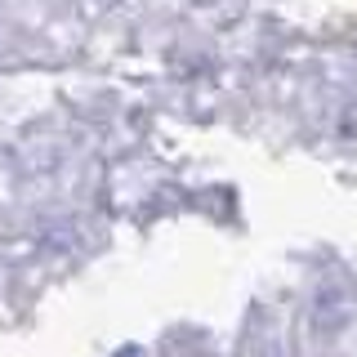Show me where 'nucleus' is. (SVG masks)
Here are the masks:
<instances>
[{
    "label": "nucleus",
    "instance_id": "2",
    "mask_svg": "<svg viewBox=\"0 0 357 357\" xmlns=\"http://www.w3.org/2000/svg\"><path fill=\"white\" fill-rule=\"evenodd\" d=\"M268 357H277V353H268Z\"/></svg>",
    "mask_w": 357,
    "mask_h": 357
},
{
    "label": "nucleus",
    "instance_id": "1",
    "mask_svg": "<svg viewBox=\"0 0 357 357\" xmlns=\"http://www.w3.org/2000/svg\"><path fill=\"white\" fill-rule=\"evenodd\" d=\"M121 357H139V353H134V349H126V353H121Z\"/></svg>",
    "mask_w": 357,
    "mask_h": 357
}]
</instances>
